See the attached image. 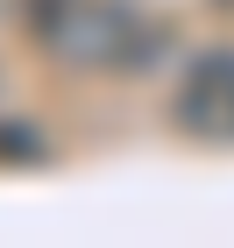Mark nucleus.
Instances as JSON below:
<instances>
[{
    "label": "nucleus",
    "instance_id": "20e7f679",
    "mask_svg": "<svg viewBox=\"0 0 234 248\" xmlns=\"http://www.w3.org/2000/svg\"><path fill=\"white\" fill-rule=\"evenodd\" d=\"M50 7H57V0H15V15L29 21V29H36V15H50Z\"/></svg>",
    "mask_w": 234,
    "mask_h": 248
},
{
    "label": "nucleus",
    "instance_id": "f257e3e1",
    "mask_svg": "<svg viewBox=\"0 0 234 248\" xmlns=\"http://www.w3.org/2000/svg\"><path fill=\"white\" fill-rule=\"evenodd\" d=\"M36 43L64 71H149L171 50V21L142 7V0H57L50 15H36Z\"/></svg>",
    "mask_w": 234,
    "mask_h": 248
},
{
    "label": "nucleus",
    "instance_id": "f03ea898",
    "mask_svg": "<svg viewBox=\"0 0 234 248\" xmlns=\"http://www.w3.org/2000/svg\"><path fill=\"white\" fill-rule=\"evenodd\" d=\"M171 121L206 149H234V50H199L171 93Z\"/></svg>",
    "mask_w": 234,
    "mask_h": 248
},
{
    "label": "nucleus",
    "instance_id": "7ed1b4c3",
    "mask_svg": "<svg viewBox=\"0 0 234 248\" xmlns=\"http://www.w3.org/2000/svg\"><path fill=\"white\" fill-rule=\"evenodd\" d=\"M0 156L7 163H43V135L29 121H0Z\"/></svg>",
    "mask_w": 234,
    "mask_h": 248
}]
</instances>
